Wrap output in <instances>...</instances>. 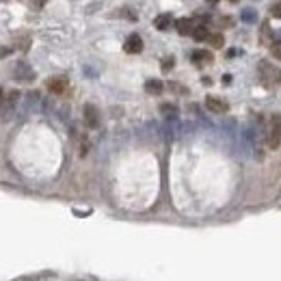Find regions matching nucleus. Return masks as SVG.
<instances>
[{"instance_id":"nucleus-1","label":"nucleus","mask_w":281,"mask_h":281,"mask_svg":"<svg viewBox=\"0 0 281 281\" xmlns=\"http://www.w3.org/2000/svg\"><path fill=\"white\" fill-rule=\"evenodd\" d=\"M260 78H262L264 87H277L279 80H281V72L275 67V65L262 61L260 63Z\"/></svg>"},{"instance_id":"nucleus-9","label":"nucleus","mask_w":281,"mask_h":281,"mask_svg":"<svg viewBox=\"0 0 281 281\" xmlns=\"http://www.w3.org/2000/svg\"><path fill=\"white\" fill-rule=\"evenodd\" d=\"M175 28H178L180 35H193V28H195V22L190 18H180L175 22Z\"/></svg>"},{"instance_id":"nucleus-2","label":"nucleus","mask_w":281,"mask_h":281,"mask_svg":"<svg viewBox=\"0 0 281 281\" xmlns=\"http://www.w3.org/2000/svg\"><path fill=\"white\" fill-rule=\"evenodd\" d=\"M270 149H277L279 143H281V117L275 115L273 121H270V128H268V139H266Z\"/></svg>"},{"instance_id":"nucleus-5","label":"nucleus","mask_w":281,"mask_h":281,"mask_svg":"<svg viewBox=\"0 0 281 281\" xmlns=\"http://www.w3.org/2000/svg\"><path fill=\"white\" fill-rule=\"evenodd\" d=\"M65 89H67V78L65 76H54L48 80V91L54 93V95H61L65 93Z\"/></svg>"},{"instance_id":"nucleus-12","label":"nucleus","mask_w":281,"mask_h":281,"mask_svg":"<svg viewBox=\"0 0 281 281\" xmlns=\"http://www.w3.org/2000/svg\"><path fill=\"white\" fill-rule=\"evenodd\" d=\"M205 41H208L212 48H217V50L225 46V37H223V35H221V33H214V35H210V33H208V37H205Z\"/></svg>"},{"instance_id":"nucleus-7","label":"nucleus","mask_w":281,"mask_h":281,"mask_svg":"<svg viewBox=\"0 0 281 281\" xmlns=\"http://www.w3.org/2000/svg\"><path fill=\"white\" fill-rule=\"evenodd\" d=\"M84 123H87L89 128H98L100 117H98V108H95L93 104H87V106H84Z\"/></svg>"},{"instance_id":"nucleus-20","label":"nucleus","mask_w":281,"mask_h":281,"mask_svg":"<svg viewBox=\"0 0 281 281\" xmlns=\"http://www.w3.org/2000/svg\"><path fill=\"white\" fill-rule=\"evenodd\" d=\"M46 0H33V9H43Z\"/></svg>"},{"instance_id":"nucleus-19","label":"nucleus","mask_w":281,"mask_h":281,"mask_svg":"<svg viewBox=\"0 0 281 281\" xmlns=\"http://www.w3.org/2000/svg\"><path fill=\"white\" fill-rule=\"evenodd\" d=\"M268 33H270V26H268V22H264L262 24V41L266 43V37H268Z\"/></svg>"},{"instance_id":"nucleus-4","label":"nucleus","mask_w":281,"mask_h":281,"mask_svg":"<svg viewBox=\"0 0 281 281\" xmlns=\"http://www.w3.org/2000/svg\"><path fill=\"white\" fill-rule=\"evenodd\" d=\"M123 50L128 54H139L140 50H143V39H140V35H130L128 39H125V43H123Z\"/></svg>"},{"instance_id":"nucleus-11","label":"nucleus","mask_w":281,"mask_h":281,"mask_svg":"<svg viewBox=\"0 0 281 281\" xmlns=\"http://www.w3.org/2000/svg\"><path fill=\"white\" fill-rule=\"evenodd\" d=\"M162 82H160V80H156V78H152V80H147V82H145V91L147 93H154V95H160L162 93Z\"/></svg>"},{"instance_id":"nucleus-22","label":"nucleus","mask_w":281,"mask_h":281,"mask_svg":"<svg viewBox=\"0 0 281 281\" xmlns=\"http://www.w3.org/2000/svg\"><path fill=\"white\" fill-rule=\"evenodd\" d=\"M205 2H210V4H217V2H219V0H205Z\"/></svg>"},{"instance_id":"nucleus-8","label":"nucleus","mask_w":281,"mask_h":281,"mask_svg":"<svg viewBox=\"0 0 281 281\" xmlns=\"http://www.w3.org/2000/svg\"><path fill=\"white\" fill-rule=\"evenodd\" d=\"M214 61L212 52H208V50H197V52H193V63L197 65V67H203V65H210Z\"/></svg>"},{"instance_id":"nucleus-14","label":"nucleus","mask_w":281,"mask_h":281,"mask_svg":"<svg viewBox=\"0 0 281 281\" xmlns=\"http://www.w3.org/2000/svg\"><path fill=\"white\" fill-rule=\"evenodd\" d=\"M173 65H175V59H173V57H164V59H162V65H160V69H162V72H171Z\"/></svg>"},{"instance_id":"nucleus-10","label":"nucleus","mask_w":281,"mask_h":281,"mask_svg":"<svg viewBox=\"0 0 281 281\" xmlns=\"http://www.w3.org/2000/svg\"><path fill=\"white\" fill-rule=\"evenodd\" d=\"M173 24V18L169 16V13H164V16H158L156 20H154V26L158 28V31H169Z\"/></svg>"},{"instance_id":"nucleus-23","label":"nucleus","mask_w":281,"mask_h":281,"mask_svg":"<svg viewBox=\"0 0 281 281\" xmlns=\"http://www.w3.org/2000/svg\"><path fill=\"white\" fill-rule=\"evenodd\" d=\"M232 2H238V0H232Z\"/></svg>"},{"instance_id":"nucleus-3","label":"nucleus","mask_w":281,"mask_h":281,"mask_svg":"<svg viewBox=\"0 0 281 281\" xmlns=\"http://www.w3.org/2000/svg\"><path fill=\"white\" fill-rule=\"evenodd\" d=\"M205 106H208V110H212V113H217V115H223L229 110V104L225 102L223 98H214V95H210V98L205 100Z\"/></svg>"},{"instance_id":"nucleus-13","label":"nucleus","mask_w":281,"mask_h":281,"mask_svg":"<svg viewBox=\"0 0 281 281\" xmlns=\"http://www.w3.org/2000/svg\"><path fill=\"white\" fill-rule=\"evenodd\" d=\"M193 37L197 39V41H205V37H208V28H205L203 24L195 26V28H193Z\"/></svg>"},{"instance_id":"nucleus-6","label":"nucleus","mask_w":281,"mask_h":281,"mask_svg":"<svg viewBox=\"0 0 281 281\" xmlns=\"http://www.w3.org/2000/svg\"><path fill=\"white\" fill-rule=\"evenodd\" d=\"M16 78L20 80V82H33L35 72H33L31 67H28L26 63H18V67H16Z\"/></svg>"},{"instance_id":"nucleus-21","label":"nucleus","mask_w":281,"mask_h":281,"mask_svg":"<svg viewBox=\"0 0 281 281\" xmlns=\"http://www.w3.org/2000/svg\"><path fill=\"white\" fill-rule=\"evenodd\" d=\"M7 52H9V48H0V57H4Z\"/></svg>"},{"instance_id":"nucleus-17","label":"nucleus","mask_w":281,"mask_h":281,"mask_svg":"<svg viewBox=\"0 0 281 281\" xmlns=\"http://www.w3.org/2000/svg\"><path fill=\"white\" fill-rule=\"evenodd\" d=\"M18 43H20V50H28L31 48V37H18Z\"/></svg>"},{"instance_id":"nucleus-16","label":"nucleus","mask_w":281,"mask_h":281,"mask_svg":"<svg viewBox=\"0 0 281 281\" xmlns=\"http://www.w3.org/2000/svg\"><path fill=\"white\" fill-rule=\"evenodd\" d=\"M160 110H162V113H167L169 117H175V115H178V108L171 106V104H162V106H160Z\"/></svg>"},{"instance_id":"nucleus-18","label":"nucleus","mask_w":281,"mask_h":281,"mask_svg":"<svg viewBox=\"0 0 281 281\" xmlns=\"http://www.w3.org/2000/svg\"><path fill=\"white\" fill-rule=\"evenodd\" d=\"M270 13H273L275 18L281 20V0H277V2H273V7H270Z\"/></svg>"},{"instance_id":"nucleus-15","label":"nucleus","mask_w":281,"mask_h":281,"mask_svg":"<svg viewBox=\"0 0 281 281\" xmlns=\"http://www.w3.org/2000/svg\"><path fill=\"white\" fill-rule=\"evenodd\" d=\"M270 52H273L275 59H281V41H273V43H270Z\"/></svg>"}]
</instances>
